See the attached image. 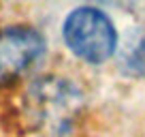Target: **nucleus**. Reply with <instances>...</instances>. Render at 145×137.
I'll return each instance as SVG.
<instances>
[{
	"label": "nucleus",
	"instance_id": "obj_1",
	"mask_svg": "<svg viewBox=\"0 0 145 137\" xmlns=\"http://www.w3.org/2000/svg\"><path fill=\"white\" fill-rule=\"evenodd\" d=\"M66 47L88 64L107 62L118 49V30L105 11L96 7H77L62 24Z\"/></svg>",
	"mask_w": 145,
	"mask_h": 137
},
{
	"label": "nucleus",
	"instance_id": "obj_2",
	"mask_svg": "<svg viewBox=\"0 0 145 137\" xmlns=\"http://www.w3.org/2000/svg\"><path fill=\"white\" fill-rule=\"evenodd\" d=\"M45 51V39L30 26L0 30V82L13 79L32 67Z\"/></svg>",
	"mask_w": 145,
	"mask_h": 137
},
{
	"label": "nucleus",
	"instance_id": "obj_3",
	"mask_svg": "<svg viewBox=\"0 0 145 137\" xmlns=\"http://www.w3.org/2000/svg\"><path fill=\"white\" fill-rule=\"evenodd\" d=\"M132 68H137V71H141V73H145V45H141L139 49L132 54V60H130Z\"/></svg>",
	"mask_w": 145,
	"mask_h": 137
}]
</instances>
